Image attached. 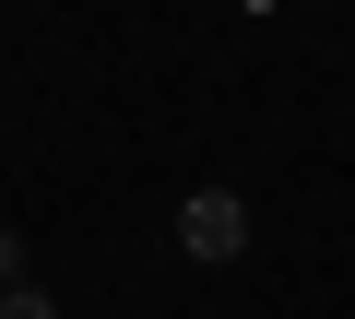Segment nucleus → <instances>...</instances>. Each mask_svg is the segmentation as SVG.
I'll return each instance as SVG.
<instances>
[{
  "label": "nucleus",
  "instance_id": "obj_3",
  "mask_svg": "<svg viewBox=\"0 0 355 319\" xmlns=\"http://www.w3.org/2000/svg\"><path fill=\"white\" fill-rule=\"evenodd\" d=\"M0 319H60V307H48V284H12V295H0Z\"/></svg>",
  "mask_w": 355,
  "mask_h": 319
},
{
  "label": "nucleus",
  "instance_id": "obj_2",
  "mask_svg": "<svg viewBox=\"0 0 355 319\" xmlns=\"http://www.w3.org/2000/svg\"><path fill=\"white\" fill-rule=\"evenodd\" d=\"M12 284H36V248H24V225H0V295Z\"/></svg>",
  "mask_w": 355,
  "mask_h": 319
},
{
  "label": "nucleus",
  "instance_id": "obj_1",
  "mask_svg": "<svg viewBox=\"0 0 355 319\" xmlns=\"http://www.w3.org/2000/svg\"><path fill=\"white\" fill-rule=\"evenodd\" d=\"M178 248L225 272V260L249 248V201H237V190H190V201H178Z\"/></svg>",
  "mask_w": 355,
  "mask_h": 319
}]
</instances>
